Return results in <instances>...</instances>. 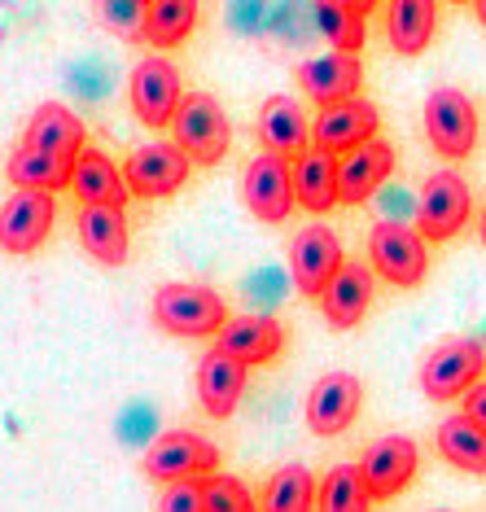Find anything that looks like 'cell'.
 Segmentation results:
<instances>
[{"mask_svg":"<svg viewBox=\"0 0 486 512\" xmlns=\"http://www.w3.org/2000/svg\"><path fill=\"white\" fill-rule=\"evenodd\" d=\"M228 320V307L215 289L171 281L154 294V324L171 337H215Z\"/></svg>","mask_w":486,"mask_h":512,"instance_id":"6da1fadb","label":"cell"},{"mask_svg":"<svg viewBox=\"0 0 486 512\" xmlns=\"http://www.w3.org/2000/svg\"><path fill=\"white\" fill-rule=\"evenodd\" d=\"M486 377V346L473 337H443L421 364V390L434 403H451Z\"/></svg>","mask_w":486,"mask_h":512,"instance_id":"7a4b0ae2","label":"cell"},{"mask_svg":"<svg viewBox=\"0 0 486 512\" xmlns=\"http://www.w3.org/2000/svg\"><path fill=\"white\" fill-rule=\"evenodd\" d=\"M171 136L189 149V158L198 162V167H219L228 145H233L228 119L211 92H184L176 119H171Z\"/></svg>","mask_w":486,"mask_h":512,"instance_id":"3957f363","label":"cell"},{"mask_svg":"<svg viewBox=\"0 0 486 512\" xmlns=\"http://www.w3.org/2000/svg\"><path fill=\"white\" fill-rule=\"evenodd\" d=\"M368 263H373L377 276H386L390 285L416 289L425 281V267H430L425 232L395 224V219H381V224H373V232H368Z\"/></svg>","mask_w":486,"mask_h":512,"instance_id":"277c9868","label":"cell"},{"mask_svg":"<svg viewBox=\"0 0 486 512\" xmlns=\"http://www.w3.org/2000/svg\"><path fill=\"white\" fill-rule=\"evenodd\" d=\"M425 136L447 162L469 158L478 149V106L460 88H434L425 101Z\"/></svg>","mask_w":486,"mask_h":512,"instance_id":"5b68a950","label":"cell"},{"mask_svg":"<svg viewBox=\"0 0 486 512\" xmlns=\"http://www.w3.org/2000/svg\"><path fill=\"white\" fill-rule=\"evenodd\" d=\"M241 197H246L250 215L259 219V224H285V219L294 215V206H298L294 158L263 149V154L246 167V180H241Z\"/></svg>","mask_w":486,"mask_h":512,"instance_id":"8992f818","label":"cell"},{"mask_svg":"<svg viewBox=\"0 0 486 512\" xmlns=\"http://www.w3.org/2000/svg\"><path fill=\"white\" fill-rule=\"evenodd\" d=\"M180 101H184L180 71L162 53H154V57H145V62L132 66V79H127V106H132V114L149 127V132L171 127Z\"/></svg>","mask_w":486,"mask_h":512,"instance_id":"52a82bcc","label":"cell"},{"mask_svg":"<svg viewBox=\"0 0 486 512\" xmlns=\"http://www.w3.org/2000/svg\"><path fill=\"white\" fill-rule=\"evenodd\" d=\"M189 171H193V158L180 141H149L123 162L127 189H132V197H145V202L171 197L189 180Z\"/></svg>","mask_w":486,"mask_h":512,"instance_id":"ba28073f","label":"cell"},{"mask_svg":"<svg viewBox=\"0 0 486 512\" xmlns=\"http://www.w3.org/2000/svg\"><path fill=\"white\" fill-rule=\"evenodd\" d=\"M469 215H473V197H469V184L460 180L456 171H434V176L421 184V197H416V228L425 232V241H451L469 224Z\"/></svg>","mask_w":486,"mask_h":512,"instance_id":"9c48e42d","label":"cell"},{"mask_svg":"<svg viewBox=\"0 0 486 512\" xmlns=\"http://www.w3.org/2000/svg\"><path fill=\"white\" fill-rule=\"evenodd\" d=\"M57 197L49 189H14L0 206V250L5 254H36L53 232Z\"/></svg>","mask_w":486,"mask_h":512,"instance_id":"30bf717a","label":"cell"},{"mask_svg":"<svg viewBox=\"0 0 486 512\" xmlns=\"http://www.w3.org/2000/svg\"><path fill=\"white\" fill-rule=\"evenodd\" d=\"M219 469V451L215 442H206L202 434L189 429H171L149 442L145 451V473L154 482H184V477H211Z\"/></svg>","mask_w":486,"mask_h":512,"instance_id":"8fae6325","label":"cell"},{"mask_svg":"<svg viewBox=\"0 0 486 512\" xmlns=\"http://www.w3.org/2000/svg\"><path fill=\"white\" fill-rule=\"evenodd\" d=\"M342 263H346V254H342L338 232L324 224H311L289 241V276H294V289L303 298H320Z\"/></svg>","mask_w":486,"mask_h":512,"instance_id":"7c38bea8","label":"cell"},{"mask_svg":"<svg viewBox=\"0 0 486 512\" xmlns=\"http://www.w3.org/2000/svg\"><path fill=\"white\" fill-rule=\"evenodd\" d=\"M360 403H364L360 377H351V372H324L316 386H311L307 407H303L311 434L338 438L342 429H351V421L360 416Z\"/></svg>","mask_w":486,"mask_h":512,"instance_id":"4fadbf2b","label":"cell"},{"mask_svg":"<svg viewBox=\"0 0 486 512\" xmlns=\"http://www.w3.org/2000/svg\"><path fill=\"white\" fill-rule=\"evenodd\" d=\"M381 132V114L373 101H360V97H346V101H333V106H320L316 123H311V141L329 154H346V149L373 141Z\"/></svg>","mask_w":486,"mask_h":512,"instance_id":"5bb4252c","label":"cell"},{"mask_svg":"<svg viewBox=\"0 0 486 512\" xmlns=\"http://www.w3.org/2000/svg\"><path fill=\"white\" fill-rule=\"evenodd\" d=\"M360 469H364V482H368V491H373V499H390L416 477V469H421V451H416L412 438L390 434V438L368 442Z\"/></svg>","mask_w":486,"mask_h":512,"instance_id":"9a60e30c","label":"cell"},{"mask_svg":"<svg viewBox=\"0 0 486 512\" xmlns=\"http://www.w3.org/2000/svg\"><path fill=\"white\" fill-rule=\"evenodd\" d=\"M390 171H395V149H390L381 136L373 141L346 149L338 154V193H342V206H360L368 202L381 184L390 180Z\"/></svg>","mask_w":486,"mask_h":512,"instance_id":"2e32d148","label":"cell"},{"mask_svg":"<svg viewBox=\"0 0 486 512\" xmlns=\"http://www.w3.org/2000/svg\"><path fill=\"white\" fill-rule=\"evenodd\" d=\"M79 246H84L101 267L127 263V211L123 202H79Z\"/></svg>","mask_w":486,"mask_h":512,"instance_id":"e0dca14e","label":"cell"},{"mask_svg":"<svg viewBox=\"0 0 486 512\" xmlns=\"http://www.w3.org/2000/svg\"><path fill=\"white\" fill-rule=\"evenodd\" d=\"M246 372L250 364H241L237 355H228L224 346H211L198 364V399L206 407V416L228 421L237 412L241 394H246Z\"/></svg>","mask_w":486,"mask_h":512,"instance_id":"ac0fdd59","label":"cell"},{"mask_svg":"<svg viewBox=\"0 0 486 512\" xmlns=\"http://www.w3.org/2000/svg\"><path fill=\"white\" fill-rule=\"evenodd\" d=\"M360 84H364V66H360V57L346 53V49H333V53L316 57V62L298 66V88H303L316 106H333V101L360 97Z\"/></svg>","mask_w":486,"mask_h":512,"instance_id":"d6986e66","label":"cell"},{"mask_svg":"<svg viewBox=\"0 0 486 512\" xmlns=\"http://www.w3.org/2000/svg\"><path fill=\"white\" fill-rule=\"evenodd\" d=\"M254 136H259L263 149H272V154H285V158H298L307 154L311 145V119L303 114V106H298L294 97H268L259 106V123H254Z\"/></svg>","mask_w":486,"mask_h":512,"instance_id":"ffe728a7","label":"cell"},{"mask_svg":"<svg viewBox=\"0 0 486 512\" xmlns=\"http://www.w3.org/2000/svg\"><path fill=\"white\" fill-rule=\"evenodd\" d=\"M215 346H224L228 355H237L241 364L259 368V364H272L285 346V329L276 316H233L224 320V329L215 333Z\"/></svg>","mask_w":486,"mask_h":512,"instance_id":"44dd1931","label":"cell"},{"mask_svg":"<svg viewBox=\"0 0 486 512\" xmlns=\"http://www.w3.org/2000/svg\"><path fill=\"white\" fill-rule=\"evenodd\" d=\"M373 272L377 267H368V263H342L338 276L324 285V294L316 302L333 329H355L364 320L368 302H373Z\"/></svg>","mask_w":486,"mask_h":512,"instance_id":"7402d4cb","label":"cell"},{"mask_svg":"<svg viewBox=\"0 0 486 512\" xmlns=\"http://www.w3.org/2000/svg\"><path fill=\"white\" fill-rule=\"evenodd\" d=\"M294 189H298V206L303 211H333V206L342 202L338 193V154H329V149L311 145L307 154L294 158Z\"/></svg>","mask_w":486,"mask_h":512,"instance_id":"603a6c76","label":"cell"},{"mask_svg":"<svg viewBox=\"0 0 486 512\" xmlns=\"http://www.w3.org/2000/svg\"><path fill=\"white\" fill-rule=\"evenodd\" d=\"M22 145L49 149V154H62V158H79L88 149V132H84V123H79L75 110L49 101V106H40L31 114L27 132H22Z\"/></svg>","mask_w":486,"mask_h":512,"instance_id":"cb8c5ba5","label":"cell"},{"mask_svg":"<svg viewBox=\"0 0 486 512\" xmlns=\"http://www.w3.org/2000/svg\"><path fill=\"white\" fill-rule=\"evenodd\" d=\"M71 171H75V158L49 154V149H36V145H18L5 162V176H9L14 189L62 193V189H71Z\"/></svg>","mask_w":486,"mask_h":512,"instance_id":"d4e9b609","label":"cell"},{"mask_svg":"<svg viewBox=\"0 0 486 512\" xmlns=\"http://www.w3.org/2000/svg\"><path fill=\"white\" fill-rule=\"evenodd\" d=\"M434 18H438V0H390L386 5L390 49L403 57L425 53L434 40Z\"/></svg>","mask_w":486,"mask_h":512,"instance_id":"484cf974","label":"cell"},{"mask_svg":"<svg viewBox=\"0 0 486 512\" xmlns=\"http://www.w3.org/2000/svg\"><path fill=\"white\" fill-rule=\"evenodd\" d=\"M71 193L79 202H127L132 189H127L123 167H114L101 149H84L71 171Z\"/></svg>","mask_w":486,"mask_h":512,"instance_id":"4316f807","label":"cell"},{"mask_svg":"<svg viewBox=\"0 0 486 512\" xmlns=\"http://www.w3.org/2000/svg\"><path fill=\"white\" fill-rule=\"evenodd\" d=\"M438 456L465 473H486V429L473 416H447L438 425Z\"/></svg>","mask_w":486,"mask_h":512,"instance_id":"83f0119b","label":"cell"},{"mask_svg":"<svg viewBox=\"0 0 486 512\" xmlns=\"http://www.w3.org/2000/svg\"><path fill=\"white\" fill-rule=\"evenodd\" d=\"M193 27H198V0H149L145 44H154L158 53L184 44Z\"/></svg>","mask_w":486,"mask_h":512,"instance_id":"f1b7e54d","label":"cell"},{"mask_svg":"<svg viewBox=\"0 0 486 512\" xmlns=\"http://www.w3.org/2000/svg\"><path fill=\"white\" fill-rule=\"evenodd\" d=\"M316 499H320L316 477H311L303 464H285V469L272 473L268 491H263V508H272V512H307V508H316Z\"/></svg>","mask_w":486,"mask_h":512,"instance_id":"f546056e","label":"cell"},{"mask_svg":"<svg viewBox=\"0 0 486 512\" xmlns=\"http://www.w3.org/2000/svg\"><path fill=\"white\" fill-rule=\"evenodd\" d=\"M368 504H373V491H368L360 464H338V469H329V477L320 482L316 508H324V512H360Z\"/></svg>","mask_w":486,"mask_h":512,"instance_id":"4dcf8cb0","label":"cell"},{"mask_svg":"<svg viewBox=\"0 0 486 512\" xmlns=\"http://www.w3.org/2000/svg\"><path fill=\"white\" fill-rule=\"evenodd\" d=\"M364 18H368V14H355V9L338 5V0H316V27L324 31V40H329L333 49L360 53L364 40H368Z\"/></svg>","mask_w":486,"mask_h":512,"instance_id":"1f68e13d","label":"cell"},{"mask_svg":"<svg viewBox=\"0 0 486 512\" xmlns=\"http://www.w3.org/2000/svg\"><path fill=\"white\" fill-rule=\"evenodd\" d=\"M92 14H97L101 27L127 44L145 40V14H149L145 0H92Z\"/></svg>","mask_w":486,"mask_h":512,"instance_id":"d6a6232c","label":"cell"},{"mask_svg":"<svg viewBox=\"0 0 486 512\" xmlns=\"http://www.w3.org/2000/svg\"><path fill=\"white\" fill-rule=\"evenodd\" d=\"M202 491H206V512H250L254 508V495L237 477L211 473V477H202Z\"/></svg>","mask_w":486,"mask_h":512,"instance_id":"836d02e7","label":"cell"},{"mask_svg":"<svg viewBox=\"0 0 486 512\" xmlns=\"http://www.w3.org/2000/svg\"><path fill=\"white\" fill-rule=\"evenodd\" d=\"M158 508H162V512H206L202 477H184V482H162Z\"/></svg>","mask_w":486,"mask_h":512,"instance_id":"e575fe53","label":"cell"},{"mask_svg":"<svg viewBox=\"0 0 486 512\" xmlns=\"http://www.w3.org/2000/svg\"><path fill=\"white\" fill-rule=\"evenodd\" d=\"M460 412L473 416V421H478V425L486 429V381H478V386H473V390L460 394Z\"/></svg>","mask_w":486,"mask_h":512,"instance_id":"d590c367","label":"cell"},{"mask_svg":"<svg viewBox=\"0 0 486 512\" xmlns=\"http://www.w3.org/2000/svg\"><path fill=\"white\" fill-rule=\"evenodd\" d=\"M338 5L355 9V14H373V5H377V0H338Z\"/></svg>","mask_w":486,"mask_h":512,"instance_id":"8d00e7d4","label":"cell"},{"mask_svg":"<svg viewBox=\"0 0 486 512\" xmlns=\"http://www.w3.org/2000/svg\"><path fill=\"white\" fill-rule=\"evenodd\" d=\"M473 9H478V22L486 27V0H473Z\"/></svg>","mask_w":486,"mask_h":512,"instance_id":"74e56055","label":"cell"},{"mask_svg":"<svg viewBox=\"0 0 486 512\" xmlns=\"http://www.w3.org/2000/svg\"><path fill=\"white\" fill-rule=\"evenodd\" d=\"M478 237H482V246H486V211H482V224H478Z\"/></svg>","mask_w":486,"mask_h":512,"instance_id":"f35d334b","label":"cell"},{"mask_svg":"<svg viewBox=\"0 0 486 512\" xmlns=\"http://www.w3.org/2000/svg\"><path fill=\"white\" fill-rule=\"evenodd\" d=\"M456 5H465V0H456Z\"/></svg>","mask_w":486,"mask_h":512,"instance_id":"ab89813d","label":"cell"},{"mask_svg":"<svg viewBox=\"0 0 486 512\" xmlns=\"http://www.w3.org/2000/svg\"><path fill=\"white\" fill-rule=\"evenodd\" d=\"M145 5H149V0H145Z\"/></svg>","mask_w":486,"mask_h":512,"instance_id":"60d3db41","label":"cell"}]
</instances>
